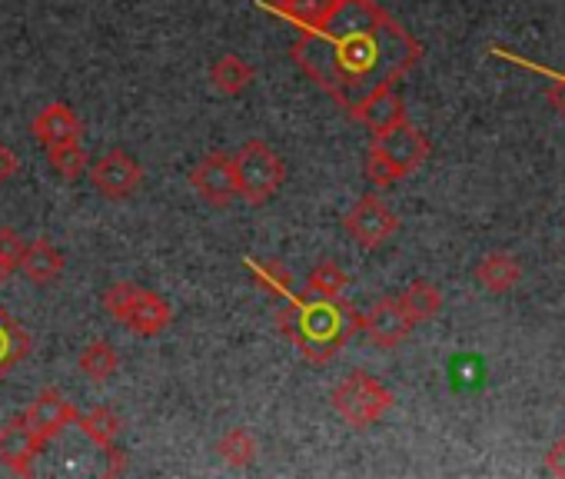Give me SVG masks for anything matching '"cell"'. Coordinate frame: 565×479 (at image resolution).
Masks as SVG:
<instances>
[{
	"instance_id": "6da1fadb",
	"label": "cell",
	"mask_w": 565,
	"mask_h": 479,
	"mask_svg": "<svg viewBox=\"0 0 565 479\" xmlns=\"http://www.w3.org/2000/svg\"><path fill=\"white\" fill-rule=\"evenodd\" d=\"M290 54L320 91L343 110H353L370 94L406 77L419 64L423 47L376 0H330L323 18L303 28Z\"/></svg>"
},
{
	"instance_id": "7a4b0ae2",
	"label": "cell",
	"mask_w": 565,
	"mask_h": 479,
	"mask_svg": "<svg viewBox=\"0 0 565 479\" xmlns=\"http://www.w3.org/2000/svg\"><path fill=\"white\" fill-rule=\"evenodd\" d=\"M276 327L310 363H330L363 330V317L343 297L307 294L276 313Z\"/></svg>"
},
{
	"instance_id": "3957f363",
	"label": "cell",
	"mask_w": 565,
	"mask_h": 479,
	"mask_svg": "<svg viewBox=\"0 0 565 479\" xmlns=\"http://www.w3.org/2000/svg\"><path fill=\"white\" fill-rule=\"evenodd\" d=\"M429 150H433L429 137L419 127H413L409 120H403L383 134H373V143L366 153V177L376 187L399 183L403 177L416 173L426 163Z\"/></svg>"
},
{
	"instance_id": "277c9868",
	"label": "cell",
	"mask_w": 565,
	"mask_h": 479,
	"mask_svg": "<svg viewBox=\"0 0 565 479\" xmlns=\"http://www.w3.org/2000/svg\"><path fill=\"white\" fill-rule=\"evenodd\" d=\"M233 180H236V196L259 206L273 200L282 190V183H287V163H282V157L269 143L246 140L233 153Z\"/></svg>"
},
{
	"instance_id": "5b68a950",
	"label": "cell",
	"mask_w": 565,
	"mask_h": 479,
	"mask_svg": "<svg viewBox=\"0 0 565 479\" xmlns=\"http://www.w3.org/2000/svg\"><path fill=\"white\" fill-rule=\"evenodd\" d=\"M104 310L130 333L137 337H160L170 320H173V310L170 304L147 290V287H137V284H114L110 290H104Z\"/></svg>"
},
{
	"instance_id": "8992f818",
	"label": "cell",
	"mask_w": 565,
	"mask_h": 479,
	"mask_svg": "<svg viewBox=\"0 0 565 479\" xmlns=\"http://www.w3.org/2000/svg\"><path fill=\"white\" fill-rule=\"evenodd\" d=\"M333 409L353 429H370L393 409V393L376 376L356 370L333 390Z\"/></svg>"
},
{
	"instance_id": "52a82bcc",
	"label": "cell",
	"mask_w": 565,
	"mask_h": 479,
	"mask_svg": "<svg viewBox=\"0 0 565 479\" xmlns=\"http://www.w3.org/2000/svg\"><path fill=\"white\" fill-rule=\"evenodd\" d=\"M343 226H347V233L356 240L360 247L376 251V247H383L386 240L399 230V216H396L380 196L366 193V196H360L356 206L347 213Z\"/></svg>"
},
{
	"instance_id": "ba28073f",
	"label": "cell",
	"mask_w": 565,
	"mask_h": 479,
	"mask_svg": "<svg viewBox=\"0 0 565 479\" xmlns=\"http://www.w3.org/2000/svg\"><path fill=\"white\" fill-rule=\"evenodd\" d=\"M90 180L100 196L107 200H124L143 183V167L134 153L127 150H110L90 167Z\"/></svg>"
},
{
	"instance_id": "9c48e42d",
	"label": "cell",
	"mask_w": 565,
	"mask_h": 479,
	"mask_svg": "<svg viewBox=\"0 0 565 479\" xmlns=\"http://www.w3.org/2000/svg\"><path fill=\"white\" fill-rule=\"evenodd\" d=\"M77 409H74V403L61 393V390H41L38 396H34V403L24 409V423L31 426V433L41 439V443H51L57 433H64L71 423H77Z\"/></svg>"
},
{
	"instance_id": "30bf717a",
	"label": "cell",
	"mask_w": 565,
	"mask_h": 479,
	"mask_svg": "<svg viewBox=\"0 0 565 479\" xmlns=\"http://www.w3.org/2000/svg\"><path fill=\"white\" fill-rule=\"evenodd\" d=\"M190 187L210 203L226 206L236 200V180H233V157L230 153H206L190 170Z\"/></svg>"
},
{
	"instance_id": "8fae6325",
	"label": "cell",
	"mask_w": 565,
	"mask_h": 479,
	"mask_svg": "<svg viewBox=\"0 0 565 479\" xmlns=\"http://www.w3.org/2000/svg\"><path fill=\"white\" fill-rule=\"evenodd\" d=\"M413 327H416V323H413L409 313L403 310L399 297H383V300L373 304L370 313L363 317V333H366L376 347H383V350L399 347V343L413 333Z\"/></svg>"
},
{
	"instance_id": "7c38bea8",
	"label": "cell",
	"mask_w": 565,
	"mask_h": 479,
	"mask_svg": "<svg viewBox=\"0 0 565 479\" xmlns=\"http://www.w3.org/2000/svg\"><path fill=\"white\" fill-rule=\"evenodd\" d=\"M44 443L31 433L24 416H14L0 426V466H8L18 476H28L34 459L41 456Z\"/></svg>"
},
{
	"instance_id": "4fadbf2b",
	"label": "cell",
	"mask_w": 565,
	"mask_h": 479,
	"mask_svg": "<svg viewBox=\"0 0 565 479\" xmlns=\"http://www.w3.org/2000/svg\"><path fill=\"white\" fill-rule=\"evenodd\" d=\"M31 134L41 147H61V143H81L84 137V124L81 117L74 114L71 104H51L44 107L34 124H31Z\"/></svg>"
},
{
	"instance_id": "5bb4252c",
	"label": "cell",
	"mask_w": 565,
	"mask_h": 479,
	"mask_svg": "<svg viewBox=\"0 0 565 479\" xmlns=\"http://www.w3.org/2000/svg\"><path fill=\"white\" fill-rule=\"evenodd\" d=\"M18 270L28 284L34 287H51L64 274V254L51 244V240H31L21 251Z\"/></svg>"
},
{
	"instance_id": "9a60e30c",
	"label": "cell",
	"mask_w": 565,
	"mask_h": 479,
	"mask_svg": "<svg viewBox=\"0 0 565 479\" xmlns=\"http://www.w3.org/2000/svg\"><path fill=\"white\" fill-rule=\"evenodd\" d=\"M370 134H383V130H390V127H396V124H403L406 120V104H403V97L393 91V87H383V91H376V94H370L360 107H353L350 110Z\"/></svg>"
},
{
	"instance_id": "2e32d148",
	"label": "cell",
	"mask_w": 565,
	"mask_h": 479,
	"mask_svg": "<svg viewBox=\"0 0 565 479\" xmlns=\"http://www.w3.org/2000/svg\"><path fill=\"white\" fill-rule=\"evenodd\" d=\"M253 67L243 61V57H236V54H226V57H220L213 67H210V84H213V91L216 94H223V97H239L249 84H253Z\"/></svg>"
},
{
	"instance_id": "e0dca14e",
	"label": "cell",
	"mask_w": 565,
	"mask_h": 479,
	"mask_svg": "<svg viewBox=\"0 0 565 479\" xmlns=\"http://www.w3.org/2000/svg\"><path fill=\"white\" fill-rule=\"evenodd\" d=\"M522 270L509 254H489L476 264V280L489 290V294H509L519 284Z\"/></svg>"
},
{
	"instance_id": "ac0fdd59",
	"label": "cell",
	"mask_w": 565,
	"mask_h": 479,
	"mask_svg": "<svg viewBox=\"0 0 565 479\" xmlns=\"http://www.w3.org/2000/svg\"><path fill=\"white\" fill-rule=\"evenodd\" d=\"M28 353H31V337L11 313L0 310V380H4V373H11Z\"/></svg>"
},
{
	"instance_id": "d6986e66",
	"label": "cell",
	"mask_w": 565,
	"mask_h": 479,
	"mask_svg": "<svg viewBox=\"0 0 565 479\" xmlns=\"http://www.w3.org/2000/svg\"><path fill=\"white\" fill-rule=\"evenodd\" d=\"M399 304H403V310L409 313L413 323H426V320H433V317L443 310V294H439L436 284L416 280V284H409V287L399 294Z\"/></svg>"
},
{
	"instance_id": "ffe728a7",
	"label": "cell",
	"mask_w": 565,
	"mask_h": 479,
	"mask_svg": "<svg viewBox=\"0 0 565 479\" xmlns=\"http://www.w3.org/2000/svg\"><path fill=\"white\" fill-rule=\"evenodd\" d=\"M77 366H81V373H84L87 380L104 383V380H110V376L117 373L120 360H117V350H114L107 340H94V343H87V347H84V353H81Z\"/></svg>"
},
{
	"instance_id": "44dd1931",
	"label": "cell",
	"mask_w": 565,
	"mask_h": 479,
	"mask_svg": "<svg viewBox=\"0 0 565 479\" xmlns=\"http://www.w3.org/2000/svg\"><path fill=\"white\" fill-rule=\"evenodd\" d=\"M263 4L279 14L282 21H290V24H300V28H313L323 11L330 8V0H263Z\"/></svg>"
},
{
	"instance_id": "7402d4cb",
	"label": "cell",
	"mask_w": 565,
	"mask_h": 479,
	"mask_svg": "<svg viewBox=\"0 0 565 479\" xmlns=\"http://www.w3.org/2000/svg\"><path fill=\"white\" fill-rule=\"evenodd\" d=\"M216 453H220V459H223L226 466H249V462L256 459V439H253L249 429L233 426V429H226V433L220 436Z\"/></svg>"
},
{
	"instance_id": "603a6c76",
	"label": "cell",
	"mask_w": 565,
	"mask_h": 479,
	"mask_svg": "<svg viewBox=\"0 0 565 479\" xmlns=\"http://www.w3.org/2000/svg\"><path fill=\"white\" fill-rule=\"evenodd\" d=\"M246 264H249L253 280H256V287H259L263 294H269V297H290V290H294V277H290V270L282 267L279 260H269V264L246 260Z\"/></svg>"
},
{
	"instance_id": "cb8c5ba5",
	"label": "cell",
	"mask_w": 565,
	"mask_h": 479,
	"mask_svg": "<svg viewBox=\"0 0 565 479\" xmlns=\"http://www.w3.org/2000/svg\"><path fill=\"white\" fill-rule=\"evenodd\" d=\"M77 423H81V429H84L97 446H104V449H110L114 439H117V433H120V419H117V413L107 409V406H97V409L77 416Z\"/></svg>"
},
{
	"instance_id": "d4e9b609",
	"label": "cell",
	"mask_w": 565,
	"mask_h": 479,
	"mask_svg": "<svg viewBox=\"0 0 565 479\" xmlns=\"http://www.w3.org/2000/svg\"><path fill=\"white\" fill-rule=\"evenodd\" d=\"M47 163L61 180L74 183L87 167V153L81 143H61V147H47Z\"/></svg>"
},
{
	"instance_id": "484cf974",
	"label": "cell",
	"mask_w": 565,
	"mask_h": 479,
	"mask_svg": "<svg viewBox=\"0 0 565 479\" xmlns=\"http://www.w3.org/2000/svg\"><path fill=\"white\" fill-rule=\"evenodd\" d=\"M350 277L340 264L333 260H323L310 270V280H307V294H317V297H340L347 290Z\"/></svg>"
},
{
	"instance_id": "4316f807",
	"label": "cell",
	"mask_w": 565,
	"mask_h": 479,
	"mask_svg": "<svg viewBox=\"0 0 565 479\" xmlns=\"http://www.w3.org/2000/svg\"><path fill=\"white\" fill-rule=\"evenodd\" d=\"M24 244H28V240L18 230H11V226L0 230V287H4V280L18 270Z\"/></svg>"
},
{
	"instance_id": "83f0119b",
	"label": "cell",
	"mask_w": 565,
	"mask_h": 479,
	"mask_svg": "<svg viewBox=\"0 0 565 479\" xmlns=\"http://www.w3.org/2000/svg\"><path fill=\"white\" fill-rule=\"evenodd\" d=\"M18 170H21V157H18L8 143H0V183L14 180Z\"/></svg>"
},
{
	"instance_id": "f1b7e54d",
	"label": "cell",
	"mask_w": 565,
	"mask_h": 479,
	"mask_svg": "<svg viewBox=\"0 0 565 479\" xmlns=\"http://www.w3.org/2000/svg\"><path fill=\"white\" fill-rule=\"evenodd\" d=\"M545 472H552V476L565 479V436H562V439H555V446L548 449V456H545Z\"/></svg>"
},
{
	"instance_id": "f546056e",
	"label": "cell",
	"mask_w": 565,
	"mask_h": 479,
	"mask_svg": "<svg viewBox=\"0 0 565 479\" xmlns=\"http://www.w3.org/2000/svg\"><path fill=\"white\" fill-rule=\"evenodd\" d=\"M545 97L552 100V107L565 117V74H555L548 77V87H545Z\"/></svg>"
}]
</instances>
